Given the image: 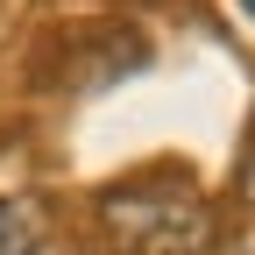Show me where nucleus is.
<instances>
[{
  "label": "nucleus",
  "instance_id": "nucleus-3",
  "mask_svg": "<svg viewBox=\"0 0 255 255\" xmlns=\"http://www.w3.org/2000/svg\"><path fill=\"white\" fill-rule=\"evenodd\" d=\"M241 191H248V199H255V149H248V177H241Z\"/></svg>",
  "mask_w": 255,
  "mask_h": 255
},
{
  "label": "nucleus",
  "instance_id": "nucleus-2",
  "mask_svg": "<svg viewBox=\"0 0 255 255\" xmlns=\"http://www.w3.org/2000/svg\"><path fill=\"white\" fill-rule=\"evenodd\" d=\"M43 234H50L43 199H28V191H0V255H36Z\"/></svg>",
  "mask_w": 255,
  "mask_h": 255
},
{
  "label": "nucleus",
  "instance_id": "nucleus-4",
  "mask_svg": "<svg viewBox=\"0 0 255 255\" xmlns=\"http://www.w3.org/2000/svg\"><path fill=\"white\" fill-rule=\"evenodd\" d=\"M234 7H241V14H248V21H255V0H234Z\"/></svg>",
  "mask_w": 255,
  "mask_h": 255
},
{
  "label": "nucleus",
  "instance_id": "nucleus-1",
  "mask_svg": "<svg viewBox=\"0 0 255 255\" xmlns=\"http://www.w3.org/2000/svg\"><path fill=\"white\" fill-rule=\"evenodd\" d=\"M100 220L128 255H206L213 248V206L184 170H149L100 191Z\"/></svg>",
  "mask_w": 255,
  "mask_h": 255
}]
</instances>
